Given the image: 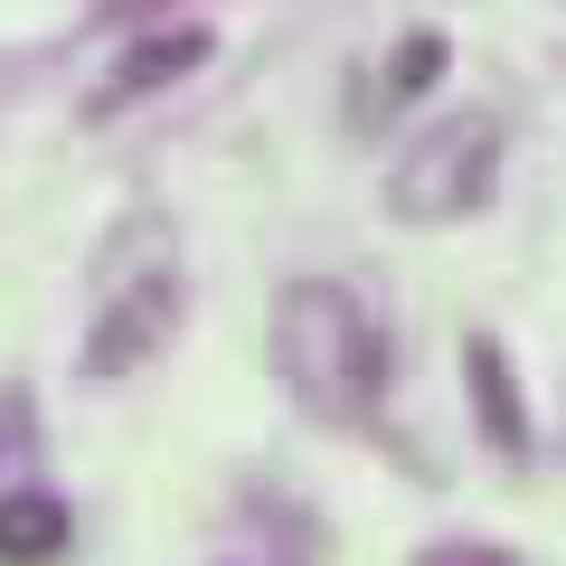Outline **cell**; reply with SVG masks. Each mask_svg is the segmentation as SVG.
<instances>
[{"label": "cell", "instance_id": "277c9868", "mask_svg": "<svg viewBox=\"0 0 566 566\" xmlns=\"http://www.w3.org/2000/svg\"><path fill=\"white\" fill-rule=\"evenodd\" d=\"M208 66V20H170V29H151V39L133 48V57L104 76V95H95V114H123V104H142V95H161V85H180V76H199Z\"/></svg>", "mask_w": 566, "mask_h": 566}, {"label": "cell", "instance_id": "52a82bcc", "mask_svg": "<svg viewBox=\"0 0 566 566\" xmlns=\"http://www.w3.org/2000/svg\"><path fill=\"white\" fill-rule=\"evenodd\" d=\"M444 76V39H434V29H416V39L397 48V57H387V85H378V114L387 104H406V95H424V85Z\"/></svg>", "mask_w": 566, "mask_h": 566}, {"label": "cell", "instance_id": "7a4b0ae2", "mask_svg": "<svg viewBox=\"0 0 566 566\" xmlns=\"http://www.w3.org/2000/svg\"><path fill=\"white\" fill-rule=\"evenodd\" d=\"M501 170H510L501 123H491V114H444L397 170H387V218H406V227H453V218H472V208H491Z\"/></svg>", "mask_w": 566, "mask_h": 566}, {"label": "cell", "instance_id": "5b68a950", "mask_svg": "<svg viewBox=\"0 0 566 566\" xmlns=\"http://www.w3.org/2000/svg\"><path fill=\"white\" fill-rule=\"evenodd\" d=\"M463 368H472V416L501 453H528V416H520V387L501 368V340H463Z\"/></svg>", "mask_w": 566, "mask_h": 566}, {"label": "cell", "instance_id": "8992f818", "mask_svg": "<svg viewBox=\"0 0 566 566\" xmlns=\"http://www.w3.org/2000/svg\"><path fill=\"white\" fill-rule=\"evenodd\" d=\"M66 557V510L48 491H0V566H48Z\"/></svg>", "mask_w": 566, "mask_h": 566}, {"label": "cell", "instance_id": "6da1fadb", "mask_svg": "<svg viewBox=\"0 0 566 566\" xmlns=\"http://www.w3.org/2000/svg\"><path fill=\"white\" fill-rule=\"evenodd\" d=\"M274 359H283V387L312 406V416L349 424L368 416V406L387 397V331L378 312L349 293V283H283V303H274Z\"/></svg>", "mask_w": 566, "mask_h": 566}, {"label": "cell", "instance_id": "3957f363", "mask_svg": "<svg viewBox=\"0 0 566 566\" xmlns=\"http://www.w3.org/2000/svg\"><path fill=\"white\" fill-rule=\"evenodd\" d=\"M170 331H180V283L142 274L133 293H114V303L95 312V331H85V378H123V368L161 359Z\"/></svg>", "mask_w": 566, "mask_h": 566}, {"label": "cell", "instance_id": "ba28073f", "mask_svg": "<svg viewBox=\"0 0 566 566\" xmlns=\"http://www.w3.org/2000/svg\"><path fill=\"white\" fill-rule=\"evenodd\" d=\"M424 566H510V557H501V547H482V538H453V547H434Z\"/></svg>", "mask_w": 566, "mask_h": 566}]
</instances>
